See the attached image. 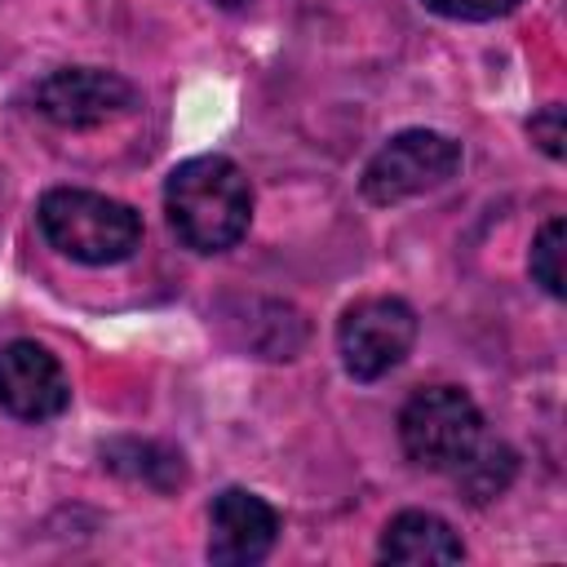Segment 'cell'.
<instances>
[{"instance_id": "obj_1", "label": "cell", "mask_w": 567, "mask_h": 567, "mask_svg": "<svg viewBox=\"0 0 567 567\" xmlns=\"http://www.w3.org/2000/svg\"><path fill=\"white\" fill-rule=\"evenodd\" d=\"M164 208L186 248L221 252L244 239L248 217H252V190L235 159L195 155L168 173Z\"/></svg>"}, {"instance_id": "obj_2", "label": "cell", "mask_w": 567, "mask_h": 567, "mask_svg": "<svg viewBox=\"0 0 567 567\" xmlns=\"http://www.w3.org/2000/svg\"><path fill=\"white\" fill-rule=\"evenodd\" d=\"M40 230L58 252L89 266L124 261L142 244V217L128 204L71 186H58L40 199Z\"/></svg>"}, {"instance_id": "obj_3", "label": "cell", "mask_w": 567, "mask_h": 567, "mask_svg": "<svg viewBox=\"0 0 567 567\" xmlns=\"http://www.w3.org/2000/svg\"><path fill=\"white\" fill-rule=\"evenodd\" d=\"M399 439L421 470H456L470 456V447L483 439V416L465 390L430 385L403 403Z\"/></svg>"}, {"instance_id": "obj_4", "label": "cell", "mask_w": 567, "mask_h": 567, "mask_svg": "<svg viewBox=\"0 0 567 567\" xmlns=\"http://www.w3.org/2000/svg\"><path fill=\"white\" fill-rule=\"evenodd\" d=\"M461 168V146L447 133L434 128H408L394 133L363 168V195L372 204H399L412 195H425L456 177Z\"/></svg>"}, {"instance_id": "obj_5", "label": "cell", "mask_w": 567, "mask_h": 567, "mask_svg": "<svg viewBox=\"0 0 567 567\" xmlns=\"http://www.w3.org/2000/svg\"><path fill=\"white\" fill-rule=\"evenodd\" d=\"M416 341V315L408 301L399 297H368L354 301L337 328V346H341V363L350 377L359 381H377L390 368H399L408 359Z\"/></svg>"}, {"instance_id": "obj_6", "label": "cell", "mask_w": 567, "mask_h": 567, "mask_svg": "<svg viewBox=\"0 0 567 567\" xmlns=\"http://www.w3.org/2000/svg\"><path fill=\"white\" fill-rule=\"evenodd\" d=\"M35 106L62 128H97L133 106V84L111 71L66 66L35 84Z\"/></svg>"}, {"instance_id": "obj_7", "label": "cell", "mask_w": 567, "mask_h": 567, "mask_svg": "<svg viewBox=\"0 0 567 567\" xmlns=\"http://www.w3.org/2000/svg\"><path fill=\"white\" fill-rule=\"evenodd\" d=\"M71 403L62 363L35 341L0 346V408L18 421H49Z\"/></svg>"}, {"instance_id": "obj_8", "label": "cell", "mask_w": 567, "mask_h": 567, "mask_svg": "<svg viewBox=\"0 0 567 567\" xmlns=\"http://www.w3.org/2000/svg\"><path fill=\"white\" fill-rule=\"evenodd\" d=\"M279 536V514L244 487H226L208 509V558L226 567L261 563Z\"/></svg>"}, {"instance_id": "obj_9", "label": "cell", "mask_w": 567, "mask_h": 567, "mask_svg": "<svg viewBox=\"0 0 567 567\" xmlns=\"http://www.w3.org/2000/svg\"><path fill=\"white\" fill-rule=\"evenodd\" d=\"M381 558L385 563H461L465 545H461V536L439 514L403 509V514H394L385 523Z\"/></svg>"}, {"instance_id": "obj_10", "label": "cell", "mask_w": 567, "mask_h": 567, "mask_svg": "<svg viewBox=\"0 0 567 567\" xmlns=\"http://www.w3.org/2000/svg\"><path fill=\"white\" fill-rule=\"evenodd\" d=\"M102 461L115 470V474H128V478H142L146 487H177L182 483V456L159 447V443H142V439H115L102 447Z\"/></svg>"}, {"instance_id": "obj_11", "label": "cell", "mask_w": 567, "mask_h": 567, "mask_svg": "<svg viewBox=\"0 0 567 567\" xmlns=\"http://www.w3.org/2000/svg\"><path fill=\"white\" fill-rule=\"evenodd\" d=\"M514 465H518V456H514L505 443H496V439H478V443L470 447V456H465L452 474H456L461 492H465L474 505H483V501H492V496H501V492L509 487Z\"/></svg>"}, {"instance_id": "obj_12", "label": "cell", "mask_w": 567, "mask_h": 567, "mask_svg": "<svg viewBox=\"0 0 567 567\" xmlns=\"http://www.w3.org/2000/svg\"><path fill=\"white\" fill-rule=\"evenodd\" d=\"M563 248H567V226H563V217H554L540 226V235L532 244V279L549 297H563Z\"/></svg>"}, {"instance_id": "obj_13", "label": "cell", "mask_w": 567, "mask_h": 567, "mask_svg": "<svg viewBox=\"0 0 567 567\" xmlns=\"http://www.w3.org/2000/svg\"><path fill=\"white\" fill-rule=\"evenodd\" d=\"M425 9L443 13V18H461V22H487L501 13H514L523 0H421Z\"/></svg>"}, {"instance_id": "obj_14", "label": "cell", "mask_w": 567, "mask_h": 567, "mask_svg": "<svg viewBox=\"0 0 567 567\" xmlns=\"http://www.w3.org/2000/svg\"><path fill=\"white\" fill-rule=\"evenodd\" d=\"M532 142H540L545 155H563V142H567V128H563V106H545L540 115H532Z\"/></svg>"}, {"instance_id": "obj_15", "label": "cell", "mask_w": 567, "mask_h": 567, "mask_svg": "<svg viewBox=\"0 0 567 567\" xmlns=\"http://www.w3.org/2000/svg\"><path fill=\"white\" fill-rule=\"evenodd\" d=\"M213 4H226V9H235V4H244V0H213Z\"/></svg>"}]
</instances>
